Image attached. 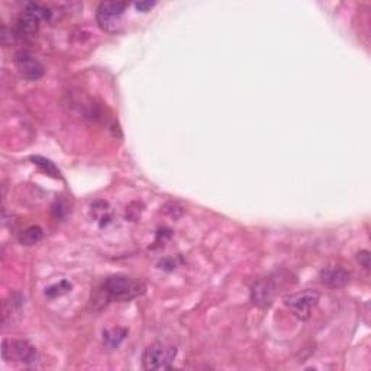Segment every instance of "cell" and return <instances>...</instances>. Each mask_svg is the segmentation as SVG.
<instances>
[{
	"instance_id": "obj_1",
	"label": "cell",
	"mask_w": 371,
	"mask_h": 371,
	"mask_svg": "<svg viewBox=\"0 0 371 371\" xmlns=\"http://www.w3.org/2000/svg\"><path fill=\"white\" fill-rule=\"evenodd\" d=\"M105 293L112 302H128L145 293L142 282L128 275H110L103 285Z\"/></svg>"
},
{
	"instance_id": "obj_2",
	"label": "cell",
	"mask_w": 371,
	"mask_h": 371,
	"mask_svg": "<svg viewBox=\"0 0 371 371\" xmlns=\"http://www.w3.org/2000/svg\"><path fill=\"white\" fill-rule=\"evenodd\" d=\"M52 12L50 8L43 6L40 3H28L20 20L16 22V35L20 38H26L32 36L43 21H50Z\"/></svg>"
},
{
	"instance_id": "obj_3",
	"label": "cell",
	"mask_w": 371,
	"mask_h": 371,
	"mask_svg": "<svg viewBox=\"0 0 371 371\" xmlns=\"http://www.w3.org/2000/svg\"><path fill=\"white\" fill-rule=\"evenodd\" d=\"M177 348L170 344L157 342L146 347L142 354V367L145 370H167L174 363Z\"/></svg>"
},
{
	"instance_id": "obj_4",
	"label": "cell",
	"mask_w": 371,
	"mask_h": 371,
	"mask_svg": "<svg viewBox=\"0 0 371 371\" xmlns=\"http://www.w3.org/2000/svg\"><path fill=\"white\" fill-rule=\"evenodd\" d=\"M319 293L317 290L306 289L298 293L289 294L285 298V305L302 321H306L310 317L312 309L319 302Z\"/></svg>"
},
{
	"instance_id": "obj_5",
	"label": "cell",
	"mask_w": 371,
	"mask_h": 371,
	"mask_svg": "<svg viewBox=\"0 0 371 371\" xmlns=\"http://www.w3.org/2000/svg\"><path fill=\"white\" fill-rule=\"evenodd\" d=\"M13 61H15L17 73H20L24 79L29 82H35L44 76L45 68L43 63L36 57H33V55L28 51L16 52Z\"/></svg>"
},
{
	"instance_id": "obj_6",
	"label": "cell",
	"mask_w": 371,
	"mask_h": 371,
	"mask_svg": "<svg viewBox=\"0 0 371 371\" xmlns=\"http://www.w3.org/2000/svg\"><path fill=\"white\" fill-rule=\"evenodd\" d=\"M128 8L126 2H102L98 8V22L105 29L112 32L116 29V22L121 20L125 9Z\"/></svg>"
},
{
	"instance_id": "obj_7",
	"label": "cell",
	"mask_w": 371,
	"mask_h": 371,
	"mask_svg": "<svg viewBox=\"0 0 371 371\" xmlns=\"http://www.w3.org/2000/svg\"><path fill=\"white\" fill-rule=\"evenodd\" d=\"M275 294L277 285L274 283L273 278H263V280H258L251 287V301L258 308H270L274 302Z\"/></svg>"
},
{
	"instance_id": "obj_8",
	"label": "cell",
	"mask_w": 371,
	"mask_h": 371,
	"mask_svg": "<svg viewBox=\"0 0 371 371\" xmlns=\"http://www.w3.org/2000/svg\"><path fill=\"white\" fill-rule=\"evenodd\" d=\"M10 352V356L8 360H10L12 354L20 361L25 364H33L36 360H38V352H36L35 347L31 345L28 341H3V348H2V354L6 357Z\"/></svg>"
},
{
	"instance_id": "obj_9",
	"label": "cell",
	"mask_w": 371,
	"mask_h": 371,
	"mask_svg": "<svg viewBox=\"0 0 371 371\" xmlns=\"http://www.w3.org/2000/svg\"><path fill=\"white\" fill-rule=\"evenodd\" d=\"M321 280L328 287L340 289L349 283V273L342 268H326L321 273Z\"/></svg>"
},
{
	"instance_id": "obj_10",
	"label": "cell",
	"mask_w": 371,
	"mask_h": 371,
	"mask_svg": "<svg viewBox=\"0 0 371 371\" xmlns=\"http://www.w3.org/2000/svg\"><path fill=\"white\" fill-rule=\"evenodd\" d=\"M128 335V331L123 328H114V329H106L103 332V342L109 348H118L123 340Z\"/></svg>"
},
{
	"instance_id": "obj_11",
	"label": "cell",
	"mask_w": 371,
	"mask_h": 371,
	"mask_svg": "<svg viewBox=\"0 0 371 371\" xmlns=\"http://www.w3.org/2000/svg\"><path fill=\"white\" fill-rule=\"evenodd\" d=\"M31 160L33 161L35 165H38L40 169H41L44 173H47L48 176H51V177H54V179H60V177H61V173H60V170L57 169V165H55L51 160H48V158H45V157H41V156H33V157H31Z\"/></svg>"
},
{
	"instance_id": "obj_12",
	"label": "cell",
	"mask_w": 371,
	"mask_h": 371,
	"mask_svg": "<svg viewBox=\"0 0 371 371\" xmlns=\"http://www.w3.org/2000/svg\"><path fill=\"white\" fill-rule=\"evenodd\" d=\"M43 236H44V232L40 227H31L21 234L20 241H21L22 245H35V244L40 243Z\"/></svg>"
},
{
	"instance_id": "obj_13",
	"label": "cell",
	"mask_w": 371,
	"mask_h": 371,
	"mask_svg": "<svg viewBox=\"0 0 371 371\" xmlns=\"http://www.w3.org/2000/svg\"><path fill=\"white\" fill-rule=\"evenodd\" d=\"M73 286L70 282L67 280H61L59 283H55V285H51L50 287L45 289V296L50 299H55V298H60V296H64L67 294L68 292H71Z\"/></svg>"
},
{
	"instance_id": "obj_14",
	"label": "cell",
	"mask_w": 371,
	"mask_h": 371,
	"mask_svg": "<svg viewBox=\"0 0 371 371\" xmlns=\"http://www.w3.org/2000/svg\"><path fill=\"white\" fill-rule=\"evenodd\" d=\"M357 262L361 264V267H363L364 270H368V268H370V252H368L367 250L358 252V255H357Z\"/></svg>"
},
{
	"instance_id": "obj_15",
	"label": "cell",
	"mask_w": 371,
	"mask_h": 371,
	"mask_svg": "<svg viewBox=\"0 0 371 371\" xmlns=\"http://www.w3.org/2000/svg\"><path fill=\"white\" fill-rule=\"evenodd\" d=\"M154 6H156V2H150V0H148V2H137L135 3V8L139 12H148L150 9H153Z\"/></svg>"
}]
</instances>
